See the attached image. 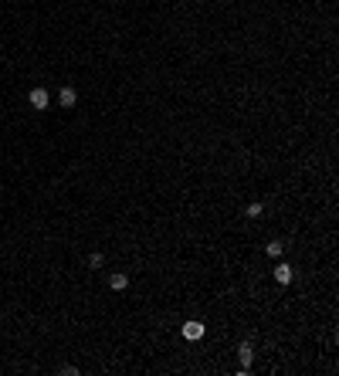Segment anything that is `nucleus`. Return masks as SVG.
<instances>
[{
    "mask_svg": "<svg viewBox=\"0 0 339 376\" xmlns=\"http://www.w3.org/2000/svg\"><path fill=\"white\" fill-rule=\"evenodd\" d=\"M265 251H268V258H282L285 244H282V241H271V244H268V248H265Z\"/></svg>",
    "mask_w": 339,
    "mask_h": 376,
    "instance_id": "7",
    "label": "nucleus"
},
{
    "mask_svg": "<svg viewBox=\"0 0 339 376\" xmlns=\"http://www.w3.org/2000/svg\"><path fill=\"white\" fill-rule=\"evenodd\" d=\"M109 285H112V292H125V288H129V274L115 271L112 278H109Z\"/></svg>",
    "mask_w": 339,
    "mask_h": 376,
    "instance_id": "6",
    "label": "nucleus"
},
{
    "mask_svg": "<svg viewBox=\"0 0 339 376\" xmlns=\"http://www.w3.org/2000/svg\"><path fill=\"white\" fill-rule=\"evenodd\" d=\"M237 356H241V373H248V366H251V359H255V349H251V342H241L237 346Z\"/></svg>",
    "mask_w": 339,
    "mask_h": 376,
    "instance_id": "3",
    "label": "nucleus"
},
{
    "mask_svg": "<svg viewBox=\"0 0 339 376\" xmlns=\"http://www.w3.org/2000/svg\"><path fill=\"white\" fill-rule=\"evenodd\" d=\"M89 264H92V268H102V254H99V251H95V254L89 258Z\"/></svg>",
    "mask_w": 339,
    "mask_h": 376,
    "instance_id": "9",
    "label": "nucleus"
},
{
    "mask_svg": "<svg viewBox=\"0 0 339 376\" xmlns=\"http://www.w3.org/2000/svg\"><path fill=\"white\" fill-rule=\"evenodd\" d=\"M48 102H51V99H48V88H34L31 91V105H34V109H48Z\"/></svg>",
    "mask_w": 339,
    "mask_h": 376,
    "instance_id": "5",
    "label": "nucleus"
},
{
    "mask_svg": "<svg viewBox=\"0 0 339 376\" xmlns=\"http://www.w3.org/2000/svg\"><path fill=\"white\" fill-rule=\"evenodd\" d=\"M292 278H295L292 264H278V268H275V281H278V285H292Z\"/></svg>",
    "mask_w": 339,
    "mask_h": 376,
    "instance_id": "2",
    "label": "nucleus"
},
{
    "mask_svg": "<svg viewBox=\"0 0 339 376\" xmlns=\"http://www.w3.org/2000/svg\"><path fill=\"white\" fill-rule=\"evenodd\" d=\"M58 102H61V109H71V105L78 102V91L71 88V85H65V88H61V95H58Z\"/></svg>",
    "mask_w": 339,
    "mask_h": 376,
    "instance_id": "4",
    "label": "nucleus"
},
{
    "mask_svg": "<svg viewBox=\"0 0 339 376\" xmlns=\"http://www.w3.org/2000/svg\"><path fill=\"white\" fill-rule=\"evenodd\" d=\"M183 339H190V342H197V339H203V322H183Z\"/></svg>",
    "mask_w": 339,
    "mask_h": 376,
    "instance_id": "1",
    "label": "nucleus"
},
{
    "mask_svg": "<svg viewBox=\"0 0 339 376\" xmlns=\"http://www.w3.org/2000/svg\"><path fill=\"white\" fill-rule=\"evenodd\" d=\"M244 214H248L251 220H255V217H261V214H265V204H248V210H244Z\"/></svg>",
    "mask_w": 339,
    "mask_h": 376,
    "instance_id": "8",
    "label": "nucleus"
}]
</instances>
